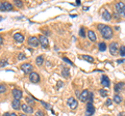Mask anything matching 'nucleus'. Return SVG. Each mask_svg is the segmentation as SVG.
<instances>
[{"mask_svg":"<svg viewBox=\"0 0 125 116\" xmlns=\"http://www.w3.org/2000/svg\"><path fill=\"white\" fill-rule=\"evenodd\" d=\"M98 29L101 32V35H102L103 38L105 40H109V38L113 37V29L111 26L107 25H103V24H98Z\"/></svg>","mask_w":125,"mask_h":116,"instance_id":"f257e3e1","label":"nucleus"},{"mask_svg":"<svg viewBox=\"0 0 125 116\" xmlns=\"http://www.w3.org/2000/svg\"><path fill=\"white\" fill-rule=\"evenodd\" d=\"M118 51H119L118 42H116V41L111 42V45H109V52H111L112 55H117V54H118Z\"/></svg>","mask_w":125,"mask_h":116,"instance_id":"f03ea898","label":"nucleus"},{"mask_svg":"<svg viewBox=\"0 0 125 116\" xmlns=\"http://www.w3.org/2000/svg\"><path fill=\"white\" fill-rule=\"evenodd\" d=\"M27 44H28L30 47L36 48V47H38V46L40 45V41H39L38 37H36V36H30V37H28V40H27Z\"/></svg>","mask_w":125,"mask_h":116,"instance_id":"7ed1b4c3","label":"nucleus"},{"mask_svg":"<svg viewBox=\"0 0 125 116\" xmlns=\"http://www.w3.org/2000/svg\"><path fill=\"white\" fill-rule=\"evenodd\" d=\"M39 41H40V45H41L44 49L48 48V46H49V41H48V38H47L45 35H43V34H41V35L39 36Z\"/></svg>","mask_w":125,"mask_h":116,"instance_id":"20e7f679","label":"nucleus"},{"mask_svg":"<svg viewBox=\"0 0 125 116\" xmlns=\"http://www.w3.org/2000/svg\"><path fill=\"white\" fill-rule=\"evenodd\" d=\"M21 69L23 72L25 73V74H31L32 73V65H31L30 63H23V64H21Z\"/></svg>","mask_w":125,"mask_h":116,"instance_id":"39448f33","label":"nucleus"},{"mask_svg":"<svg viewBox=\"0 0 125 116\" xmlns=\"http://www.w3.org/2000/svg\"><path fill=\"white\" fill-rule=\"evenodd\" d=\"M67 104H68V106H69L70 109H72V110H75L76 108H77V106H78V102H77V100L74 99V98L68 99Z\"/></svg>","mask_w":125,"mask_h":116,"instance_id":"423d86ee","label":"nucleus"},{"mask_svg":"<svg viewBox=\"0 0 125 116\" xmlns=\"http://www.w3.org/2000/svg\"><path fill=\"white\" fill-rule=\"evenodd\" d=\"M95 113V107H94L93 103H88L87 105V111H85V115L87 116H92Z\"/></svg>","mask_w":125,"mask_h":116,"instance_id":"0eeeda50","label":"nucleus"},{"mask_svg":"<svg viewBox=\"0 0 125 116\" xmlns=\"http://www.w3.org/2000/svg\"><path fill=\"white\" fill-rule=\"evenodd\" d=\"M29 81L31 83H38L39 81H40V75L38 74V73H34L32 72L31 74H29Z\"/></svg>","mask_w":125,"mask_h":116,"instance_id":"6e6552de","label":"nucleus"},{"mask_svg":"<svg viewBox=\"0 0 125 116\" xmlns=\"http://www.w3.org/2000/svg\"><path fill=\"white\" fill-rule=\"evenodd\" d=\"M89 90H83L81 93L79 94V99H80V102H83V103H84V102H88V98H89Z\"/></svg>","mask_w":125,"mask_h":116,"instance_id":"1a4fd4ad","label":"nucleus"},{"mask_svg":"<svg viewBox=\"0 0 125 116\" xmlns=\"http://www.w3.org/2000/svg\"><path fill=\"white\" fill-rule=\"evenodd\" d=\"M11 93H13V96L15 98V99H21L23 96V92L19 89H13Z\"/></svg>","mask_w":125,"mask_h":116,"instance_id":"9d476101","label":"nucleus"},{"mask_svg":"<svg viewBox=\"0 0 125 116\" xmlns=\"http://www.w3.org/2000/svg\"><path fill=\"white\" fill-rule=\"evenodd\" d=\"M115 8H116V11H117V13L120 14V13H121V10H123V9L125 8V3H124V2H121V1L117 2L116 4H115Z\"/></svg>","mask_w":125,"mask_h":116,"instance_id":"9b49d317","label":"nucleus"},{"mask_svg":"<svg viewBox=\"0 0 125 116\" xmlns=\"http://www.w3.org/2000/svg\"><path fill=\"white\" fill-rule=\"evenodd\" d=\"M21 109H22V111L24 112V113H29V114H31L33 112V109L31 108L30 106H28V105H26V104H22L21 105Z\"/></svg>","mask_w":125,"mask_h":116,"instance_id":"f8f14e48","label":"nucleus"},{"mask_svg":"<svg viewBox=\"0 0 125 116\" xmlns=\"http://www.w3.org/2000/svg\"><path fill=\"white\" fill-rule=\"evenodd\" d=\"M14 40L17 42H23V41H24V35L20 32H17L14 34Z\"/></svg>","mask_w":125,"mask_h":116,"instance_id":"ddd939ff","label":"nucleus"},{"mask_svg":"<svg viewBox=\"0 0 125 116\" xmlns=\"http://www.w3.org/2000/svg\"><path fill=\"white\" fill-rule=\"evenodd\" d=\"M101 84L103 85L104 87H109V84H111V82H109V79L107 76H102L101 77Z\"/></svg>","mask_w":125,"mask_h":116,"instance_id":"4468645a","label":"nucleus"},{"mask_svg":"<svg viewBox=\"0 0 125 116\" xmlns=\"http://www.w3.org/2000/svg\"><path fill=\"white\" fill-rule=\"evenodd\" d=\"M11 106H13V109L15 110H20L21 108V103L19 99H14L13 103H11Z\"/></svg>","mask_w":125,"mask_h":116,"instance_id":"2eb2a0df","label":"nucleus"},{"mask_svg":"<svg viewBox=\"0 0 125 116\" xmlns=\"http://www.w3.org/2000/svg\"><path fill=\"white\" fill-rule=\"evenodd\" d=\"M102 19L105 21H111V19H112V15L109 14V11L105 9L103 13H102Z\"/></svg>","mask_w":125,"mask_h":116,"instance_id":"dca6fc26","label":"nucleus"},{"mask_svg":"<svg viewBox=\"0 0 125 116\" xmlns=\"http://www.w3.org/2000/svg\"><path fill=\"white\" fill-rule=\"evenodd\" d=\"M62 75L64 76V78L68 79L69 76H70V69L66 66H62Z\"/></svg>","mask_w":125,"mask_h":116,"instance_id":"f3484780","label":"nucleus"},{"mask_svg":"<svg viewBox=\"0 0 125 116\" xmlns=\"http://www.w3.org/2000/svg\"><path fill=\"white\" fill-rule=\"evenodd\" d=\"M88 37L92 41H97V37H96V34L93 30H89L88 31Z\"/></svg>","mask_w":125,"mask_h":116,"instance_id":"a211bd4d","label":"nucleus"},{"mask_svg":"<svg viewBox=\"0 0 125 116\" xmlns=\"http://www.w3.org/2000/svg\"><path fill=\"white\" fill-rule=\"evenodd\" d=\"M124 88V83L122 82H120V83H117L115 84V87H114V89L116 92H121V90H122Z\"/></svg>","mask_w":125,"mask_h":116,"instance_id":"6ab92c4d","label":"nucleus"},{"mask_svg":"<svg viewBox=\"0 0 125 116\" xmlns=\"http://www.w3.org/2000/svg\"><path fill=\"white\" fill-rule=\"evenodd\" d=\"M80 58H83V59H84L85 61H89V62H91V63L94 62V58L92 56H89V55H80Z\"/></svg>","mask_w":125,"mask_h":116,"instance_id":"aec40b11","label":"nucleus"},{"mask_svg":"<svg viewBox=\"0 0 125 116\" xmlns=\"http://www.w3.org/2000/svg\"><path fill=\"white\" fill-rule=\"evenodd\" d=\"M43 62H44V56H43V55H40V56H38L36 58V63L38 65H42Z\"/></svg>","mask_w":125,"mask_h":116,"instance_id":"412c9836","label":"nucleus"},{"mask_svg":"<svg viewBox=\"0 0 125 116\" xmlns=\"http://www.w3.org/2000/svg\"><path fill=\"white\" fill-rule=\"evenodd\" d=\"M3 4H4V7H5V10H13L14 9V6H13V4L11 3H10V2H3Z\"/></svg>","mask_w":125,"mask_h":116,"instance_id":"4be33fe9","label":"nucleus"},{"mask_svg":"<svg viewBox=\"0 0 125 116\" xmlns=\"http://www.w3.org/2000/svg\"><path fill=\"white\" fill-rule=\"evenodd\" d=\"M105 50H106V44H105L104 41H101V42H99V51H101V52H104Z\"/></svg>","mask_w":125,"mask_h":116,"instance_id":"5701e85b","label":"nucleus"},{"mask_svg":"<svg viewBox=\"0 0 125 116\" xmlns=\"http://www.w3.org/2000/svg\"><path fill=\"white\" fill-rule=\"evenodd\" d=\"M113 100H114L116 104H120L121 102H122V96L119 95V94H116L114 96V99H113Z\"/></svg>","mask_w":125,"mask_h":116,"instance_id":"b1692460","label":"nucleus"},{"mask_svg":"<svg viewBox=\"0 0 125 116\" xmlns=\"http://www.w3.org/2000/svg\"><path fill=\"white\" fill-rule=\"evenodd\" d=\"M14 3H15V5H16V6L19 7V8H21V7H23V2H22V1H20V0H15Z\"/></svg>","mask_w":125,"mask_h":116,"instance_id":"393cba45","label":"nucleus"},{"mask_svg":"<svg viewBox=\"0 0 125 116\" xmlns=\"http://www.w3.org/2000/svg\"><path fill=\"white\" fill-rule=\"evenodd\" d=\"M99 93H100V95H101V96H103V98H105V96H107L108 92H107V90H105V89H100V90H99Z\"/></svg>","mask_w":125,"mask_h":116,"instance_id":"a878e982","label":"nucleus"},{"mask_svg":"<svg viewBox=\"0 0 125 116\" xmlns=\"http://www.w3.org/2000/svg\"><path fill=\"white\" fill-rule=\"evenodd\" d=\"M6 64H7V59H5V58H2V59L0 60V66L3 67V66H5Z\"/></svg>","mask_w":125,"mask_h":116,"instance_id":"bb28decb","label":"nucleus"},{"mask_svg":"<svg viewBox=\"0 0 125 116\" xmlns=\"http://www.w3.org/2000/svg\"><path fill=\"white\" fill-rule=\"evenodd\" d=\"M119 53L121 56H125V46H121V48L119 49Z\"/></svg>","mask_w":125,"mask_h":116,"instance_id":"cd10ccee","label":"nucleus"},{"mask_svg":"<svg viewBox=\"0 0 125 116\" xmlns=\"http://www.w3.org/2000/svg\"><path fill=\"white\" fill-rule=\"evenodd\" d=\"M25 100L27 102V104H29V105H34V102H33V99H30L29 96H26Z\"/></svg>","mask_w":125,"mask_h":116,"instance_id":"c85d7f7f","label":"nucleus"},{"mask_svg":"<svg viewBox=\"0 0 125 116\" xmlns=\"http://www.w3.org/2000/svg\"><path fill=\"white\" fill-rule=\"evenodd\" d=\"M5 91H6V87H5V85L0 84V93H4Z\"/></svg>","mask_w":125,"mask_h":116,"instance_id":"c756f323","label":"nucleus"},{"mask_svg":"<svg viewBox=\"0 0 125 116\" xmlns=\"http://www.w3.org/2000/svg\"><path fill=\"white\" fill-rule=\"evenodd\" d=\"M93 98H94V94H93V92H89L88 103H93Z\"/></svg>","mask_w":125,"mask_h":116,"instance_id":"7c9ffc66","label":"nucleus"},{"mask_svg":"<svg viewBox=\"0 0 125 116\" xmlns=\"http://www.w3.org/2000/svg\"><path fill=\"white\" fill-rule=\"evenodd\" d=\"M62 60H64V61H65V62H67L68 64H70V65H72V66H73V65H74V64H73V62H72V61H71V60H69V59H68V58H67V57H62Z\"/></svg>","mask_w":125,"mask_h":116,"instance_id":"2f4dec72","label":"nucleus"},{"mask_svg":"<svg viewBox=\"0 0 125 116\" xmlns=\"http://www.w3.org/2000/svg\"><path fill=\"white\" fill-rule=\"evenodd\" d=\"M79 35H80L81 37H84V36H85V33H84V28H83V27H81L80 30H79Z\"/></svg>","mask_w":125,"mask_h":116,"instance_id":"473e14b6","label":"nucleus"},{"mask_svg":"<svg viewBox=\"0 0 125 116\" xmlns=\"http://www.w3.org/2000/svg\"><path fill=\"white\" fill-rule=\"evenodd\" d=\"M18 59L19 60H24V59H26V57L23 53H20V54H18Z\"/></svg>","mask_w":125,"mask_h":116,"instance_id":"72a5a7b5","label":"nucleus"},{"mask_svg":"<svg viewBox=\"0 0 125 116\" xmlns=\"http://www.w3.org/2000/svg\"><path fill=\"white\" fill-rule=\"evenodd\" d=\"M113 17H114L117 21H119V20H120V18H121V16H120V15H119L118 13H117V11H116V13L113 14Z\"/></svg>","mask_w":125,"mask_h":116,"instance_id":"f704fd0d","label":"nucleus"},{"mask_svg":"<svg viewBox=\"0 0 125 116\" xmlns=\"http://www.w3.org/2000/svg\"><path fill=\"white\" fill-rule=\"evenodd\" d=\"M34 116H44V112L39 110L38 112H36V114H34Z\"/></svg>","mask_w":125,"mask_h":116,"instance_id":"c9c22d12","label":"nucleus"},{"mask_svg":"<svg viewBox=\"0 0 125 116\" xmlns=\"http://www.w3.org/2000/svg\"><path fill=\"white\" fill-rule=\"evenodd\" d=\"M112 103H113V99H106V102H105V105H106V106H111V105H112Z\"/></svg>","mask_w":125,"mask_h":116,"instance_id":"e433bc0d","label":"nucleus"},{"mask_svg":"<svg viewBox=\"0 0 125 116\" xmlns=\"http://www.w3.org/2000/svg\"><path fill=\"white\" fill-rule=\"evenodd\" d=\"M40 102L42 103V105H43V106H44L45 108H47V109H50V106L48 105V104H46V103H44V102H43V100H40Z\"/></svg>","mask_w":125,"mask_h":116,"instance_id":"4c0bfd02","label":"nucleus"},{"mask_svg":"<svg viewBox=\"0 0 125 116\" xmlns=\"http://www.w3.org/2000/svg\"><path fill=\"white\" fill-rule=\"evenodd\" d=\"M0 10H2V11L5 10V7H4V4H3V2H0Z\"/></svg>","mask_w":125,"mask_h":116,"instance_id":"58836bf2","label":"nucleus"},{"mask_svg":"<svg viewBox=\"0 0 125 116\" xmlns=\"http://www.w3.org/2000/svg\"><path fill=\"white\" fill-rule=\"evenodd\" d=\"M62 85H64V83H62V81H58V82H57V88H58V89H60V88L62 86Z\"/></svg>","mask_w":125,"mask_h":116,"instance_id":"ea45409f","label":"nucleus"},{"mask_svg":"<svg viewBox=\"0 0 125 116\" xmlns=\"http://www.w3.org/2000/svg\"><path fill=\"white\" fill-rule=\"evenodd\" d=\"M119 15H120L121 17H124V18H125V8H124L123 10H121V13H120Z\"/></svg>","mask_w":125,"mask_h":116,"instance_id":"a19ab883","label":"nucleus"},{"mask_svg":"<svg viewBox=\"0 0 125 116\" xmlns=\"http://www.w3.org/2000/svg\"><path fill=\"white\" fill-rule=\"evenodd\" d=\"M118 116H125V112H121V113L118 114Z\"/></svg>","mask_w":125,"mask_h":116,"instance_id":"79ce46f5","label":"nucleus"},{"mask_svg":"<svg viewBox=\"0 0 125 116\" xmlns=\"http://www.w3.org/2000/svg\"><path fill=\"white\" fill-rule=\"evenodd\" d=\"M2 44H3V38L1 35H0V45H2Z\"/></svg>","mask_w":125,"mask_h":116,"instance_id":"37998d69","label":"nucleus"},{"mask_svg":"<svg viewBox=\"0 0 125 116\" xmlns=\"http://www.w3.org/2000/svg\"><path fill=\"white\" fill-rule=\"evenodd\" d=\"M3 116H10V113H9V112H6V113L3 114Z\"/></svg>","mask_w":125,"mask_h":116,"instance_id":"c03bdc74","label":"nucleus"},{"mask_svg":"<svg viewBox=\"0 0 125 116\" xmlns=\"http://www.w3.org/2000/svg\"><path fill=\"white\" fill-rule=\"evenodd\" d=\"M124 59H121V60H118V63H122V62H124Z\"/></svg>","mask_w":125,"mask_h":116,"instance_id":"a18cd8bd","label":"nucleus"},{"mask_svg":"<svg viewBox=\"0 0 125 116\" xmlns=\"http://www.w3.org/2000/svg\"><path fill=\"white\" fill-rule=\"evenodd\" d=\"M76 4H77V5L80 4V1H79V0H76Z\"/></svg>","mask_w":125,"mask_h":116,"instance_id":"49530a36","label":"nucleus"},{"mask_svg":"<svg viewBox=\"0 0 125 116\" xmlns=\"http://www.w3.org/2000/svg\"><path fill=\"white\" fill-rule=\"evenodd\" d=\"M10 116H17V114H15V113H13V114H10Z\"/></svg>","mask_w":125,"mask_h":116,"instance_id":"de8ad7c7","label":"nucleus"},{"mask_svg":"<svg viewBox=\"0 0 125 116\" xmlns=\"http://www.w3.org/2000/svg\"><path fill=\"white\" fill-rule=\"evenodd\" d=\"M19 116H27V115H26V114H20Z\"/></svg>","mask_w":125,"mask_h":116,"instance_id":"09e8293b","label":"nucleus"},{"mask_svg":"<svg viewBox=\"0 0 125 116\" xmlns=\"http://www.w3.org/2000/svg\"><path fill=\"white\" fill-rule=\"evenodd\" d=\"M104 116H109V115H104Z\"/></svg>","mask_w":125,"mask_h":116,"instance_id":"8fccbe9b","label":"nucleus"},{"mask_svg":"<svg viewBox=\"0 0 125 116\" xmlns=\"http://www.w3.org/2000/svg\"><path fill=\"white\" fill-rule=\"evenodd\" d=\"M124 103H125V102H124Z\"/></svg>","mask_w":125,"mask_h":116,"instance_id":"3c124183","label":"nucleus"}]
</instances>
